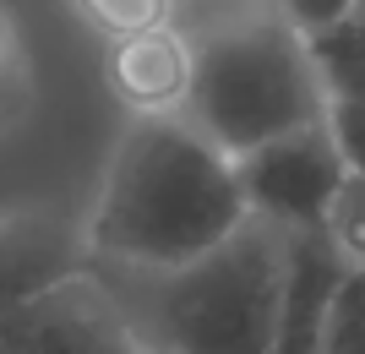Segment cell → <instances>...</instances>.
Returning a JSON list of instances; mask_svg holds the SVG:
<instances>
[{
    "label": "cell",
    "instance_id": "obj_1",
    "mask_svg": "<svg viewBox=\"0 0 365 354\" xmlns=\"http://www.w3.org/2000/svg\"><path fill=\"white\" fill-rule=\"evenodd\" d=\"M251 218L235 158L185 115H137L104 170L82 240L88 256L125 273L197 262Z\"/></svg>",
    "mask_w": 365,
    "mask_h": 354
},
{
    "label": "cell",
    "instance_id": "obj_2",
    "mask_svg": "<svg viewBox=\"0 0 365 354\" xmlns=\"http://www.w3.org/2000/svg\"><path fill=\"white\" fill-rule=\"evenodd\" d=\"M191 49L197 77L180 115L229 158L327 115L305 33L273 0H235L207 11L191 33Z\"/></svg>",
    "mask_w": 365,
    "mask_h": 354
},
{
    "label": "cell",
    "instance_id": "obj_3",
    "mask_svg": "<svg viewBox=\"0 0 365 354\" xmlns=\"http://www.w3.org/2000/svg\"><path fill=\"white\" fill-rule=\"evenodd\" d=\"M284 267H289V229L251 213L197 262L169 273H131L148 283L142 300L120 289L115 294L125 300L153 354H273Z\"/></svg>",
    "mask_w": 365,
    "mask_h": 354
},
{
    "label": "cell",
    "instance_id": "obj_4",
    "mask_svg": "<svg viewBox=\"0 0 365 354\" xmlns=\"http://www.w3.org/2000/svg\"><path fill=\"white\" fill-rule=\"evenodd\" d=\"M0 354H153L142 327L104 273H82L49 283L0 316Z\"/></svg>",
    "mask_w": 365,
    "mask_h": 354
},
{
    "label": "cell",
    "instance_id": "obj_5",
    "mask_svg": "<svg viewBox=\"0 0 365 354\" xmlns=\"http://www.w3.org/2000/svg\"><path fill=\"white\" fill-rule=\"evenodd\" d=\"M235 175H240L245 207L257 218H267L278 229H311V224L333 218V202L349 180V164H344L333 131H327V115H322V120L294 125L284 137L240 153Z\"/></svg>",
    "mask_w": 365,
    "mask_h": 354
},
{
    "label": "cell",
    "instance_id": "obj_6",
    "mask_svg": "<svg viewBox=\"0 0 365 354\" xmlns=\"http://www.w3.org/2000/svg\"><path fill=\"white\" fill-rule=\"evenodd\" d=\"M349 251L327 224L289 229V267H284V306H278V349L273 354H322V333L333 300L349 278Z\"/></svg>",
    "mask_w": 365,
    "mask_h": 354
},
{
    "label": "cell",
    "instance_id": "obj_7",
    "mask_svg": "<svg viewBox=\"0 0 365 354\" xmlns=\"http://www.w3.org/2000/svg\"><path fill=\"white\" fill-rule=\"evenodd\" d=\"M88 262L93 256L82 229H71L61 213H49V207L0 213V316L33 294H44L49 283L82 273Z\"/></svg>",
    "mask_w": 365,
    "mask_h": 354
},
{
    "label": "cell",
    "instance_id": "obj_8",
    "mask_svg": "<svg viewBox=\"0 0 365 354\" xmlns=\"http://www.w3.org/2000/svg\"><path fill=\"white\" fill-rule=\"evenodd\" d=\"M197 77V49L185 28H148L109 38V93L131 115H180Z\"/></svg>",
    "mask_w": 365,
    "mask_h": 354
},
{
    "label": "cell",
    "instance_id": "obj_9",
    "mask_svg": "<svg viewBox=\"0 0 365 354\" xmlns=\"http://www.w3.org/2000/svg\"><path fill=\"white\" fill-rule=\"evenodd\" d=\"M311 66L327 98H365V16H344L322 33H305Z\"/></svg>",
    "mask_w": 365,
    "mask_h": 354
},
{
    "label": "cell",
    "instance_id": "obj_10",
    "mask_svg": "<svg viewBox=\"0 0 365 354\" xmlns=\"http://www.w3.org/2000/svg\"><path fill=\"white\" fill-rule=\"evenodd\" d=\"M76 11L109 38H131V33H148V28H169L175 0H76Z\"/></svg>",
    "mask_w": 365,
    "mask_h": 354
},
{
    "label": "cell",
    "instance_id": "obj_11",
    "mask_svg": "<svg viewBox=\"0 0 365 354\" xmlns=\"http://www.w3.org/2000/svg\"><path fill=\"white\" fill-rule=\"evenodd\" d=\"M322 354H365V267L354 262L344 289L333 300L327 333H322Z\"/></svg>",
    "mask_w": 365,
    "mask_h": 354
},
{
    "label": "cell",
    "instance_id": "obj_12",
    "mask_svg": "<svg viewBox=\"0 0 365 354\" xmlns=\"http://www.w3.org/2000/svg\"><path fill=\"white\" fill-rule=\"evenodd\" d=\"M22 109H28V49L16 16L0 6V131L22 120Z\"/></svg>",
    "mask_w": 365,
    "mask_h": 354
},
{
    "label": "cell",
    "instance_id": "obj_13",
    "mask_svg": "<svg viewBox=\"0 0 365 354\" xmlns=\"http://www.w3.org/2000/svg\"><path fill=\"white\" fill-rule=\"evenodd\" d=\"M327 229L338 234V246L349 251V262L365 267V175H349L344 191L333 202V218H327Z\"/></svg>",
    "mask_w": 365,
    "mask_h": 354
},
{
    "label": "cell",
    "instance_id": "obj_14",
    "mask_svg": "<svg viewBox=\"0 0 365 354\" xmlns=\"http://www.w3.org/2000/svg\"><path fill=\"white\" fill-rule=\"evenodd\" d=\"M327 131L349 175H365V98H327Z\"/></svg>",
    "mask_w": 365,
    "mask_h": 354
},
{
    "label": "cell",
    "instance_id": "obj_15",
    "mask_svg": "<svg viewBox=\"0 0 365 354\" xmlns=\"http://www.w3.org/2000/svg\"><path fill=\"white\" fill-rule=\"evenodd\" d=\"M273 6L289 16L300 33H322V28H333V22H344V16H354L360 0H273Z\"/></svg>",
    "mask_w": 365,
    "mask_h": 354
},
{
    "label": "cell",
    "instance_id": "obj_16",
    "mask_svg": "<svg viewBox=\"0 0 365 354\" xmlns=\"http://www.w3.org/2000/svg\"><path fill=\"white\" fill-rule=\"evenodd\" d=\"M354 11H360V16H365V0H360V6H354Z\"/></svg>",
    "mask_w": 365,
    "mask_h": 354
}]
</instances>
